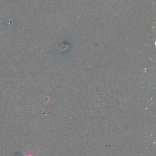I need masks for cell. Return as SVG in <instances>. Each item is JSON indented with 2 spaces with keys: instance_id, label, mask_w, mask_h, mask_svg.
Returning <instances> with one entry per match:
<instances>
[{
  "instance_id": "cell-1",
  "label": "cell",
  "mask_w": 156,
  "mask_h": 156,
  "mask_svg": "<svg viewBox=\"0 0 156 156\" xmlns=\"http://www.w3.org/2000/svg\"><path fill=\"white\" fill-rule=\"evenodd\" d=\"M24 156H34L33 154H32L30 152H29L27 155H24Z\"/></svg>"
}]
</instances>
